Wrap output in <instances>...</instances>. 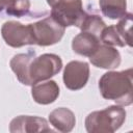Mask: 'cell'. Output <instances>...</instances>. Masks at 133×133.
Returning <instances> with one entry per match:
<instances>
[{"mask_svg":"<svg viewBox=\"0 0 133 133\" xmlns=\"http://www.w3.org/2000/svg\"><path fill=\"white\" fill-rule=\"evenodd\" d=\"M34 56H35V53L33 51H29L28 53L17 54L10 59V62H9L10 69L16 74L18 80L24 85H28L27 70L31 59Z\"/></svg>","mask_w":133,"mask_h":133,"instance_id":"4fadbf2b","label":"cell"},{"mask_svg":"<svg viewBox=\"0 0 133 133\" xmlns=\"http://www.w3.org/2000/svg\"><path fill=\"white\" fill-rule=\"evenodd\" d=\"M126 114V110L119 105L92 111L85 118V129L88 133H113L122 127Z\"/></svg>","mask_w":133,"mask_h":133,"instance_id":"7a4b0ae2","label":"cell"},{"mask_svg":"<svg viewBox=\"0 0 133 133\" xmlns=\"http://www.w3.org/2000/svg\"><path fill=\"white\" fill-rule=\"evenodd\" d=\"M10 2V0H0V5L3 7H6V5Z\"/></svg>","mask_w":133,"mask_h":133,"instance_id":"d6986e66","label":"cell"},{"mask_svg":"<svg viewBox=\"0 0 133 133\" xmlns=\"http://www.w3.org/2000/svg\"><path fill=\"white\" fill-rule=\"evenodd\" d=\"M34 45L51 46L60 42L64 34L65 27L56 22L51 16L38 22L29 24Z\"/></svg>","mask_w":133,"mask_h":133,"instance_id":"5b68a950","label":"cell"},{"mask_svg":"<svg viewBox=\"0 0 133 133\" xmlns=\"http://www.w3.org/2000/svg\"><path fill=\"white\" fill-rule=\"evenodd\" d=\"M9 131L11 133L24 132H52L45 118L31 115H19L11 119L9 124Z\"/></svg>","mask_w":133,"mask_h":133,"instance_id":"ba28073f","label":"cell"},{"mask_svg":"<svg viewBox=\"0 0 133 133\" xmlns=\"http://www.w3.org/2000/svg\"><path fill=\"white\" fill-rule=\"evenodd\" d=\"M89 61L97 68L111 70L121 64V54L112 46L100 44L97 50L89 56Z\"/></svg>","mask_w":133,"mask_h":133,"instance_id":"9c48e42d","label":"cell"},{"mask_svg":"<svg viewBox=\"0 0 133 133\" xmlns=\"http://www.w3.org/2000/svg\"><path fill=\"white\" fill-rule=\"evenodd\" d=\"M99 89L104 99L114 101L121 106L131 105L133 102L132 69L103 74L99 80Z\"/></svg>","mask_w":133,"mask_h":133,"instance_id":"6da1fadb","label":"cell"},{"mask_svg":"<svg viewBox=\"0 0 133 133\" xmlns=\"http://www.w3.org/2000/svg\"><path fill=\"white\" fill-rule=\"evenodd\" d=\"M105 26H106V24H105V22L102 20V18L100 16L86 14V16L83 19V21H82V23H81L79 28L82 31L95 34L100 38L101 32L105 28Z\"/></svg>","mask_w":133,"mask_h":133,"instance_id":"9a60e30c","label":"cell"},{"mask_svg":"<svg viewBox=\"0 0 133 133\" xmlns=\"http://www.w3.org/2000/svg\"><path fill=\"white\" fill-rule=\"evenodd\" d=\"M102 14L112 20L122 19L127 14L126 0H99Z\"/></svg>","mask_w":133,"mask_h":133,"instance_id":"5bb4252c","label":"cell"},{"mask_svg":"<svg viewBox=\"0 0 133 133\" xmlns=\"http://www.w3.org/2000/svg\"><path fill=\"white\" fill-rule=\"evenodd\" d=\"M51 6V17L63 27H80L86 12L81 0H47Z\"/></svg>","mask_w":133,"mask_h":133,"instance_id":"3957f363","label":"cell"},{"mask_svg":"<svg viewBox=\"0 0 133 133\" xmlns=\"http://www.w3.org/2000/svg\"><path fill=\"white\" fill-rule=\"evenodd\" d=\"M50 124L60 132H71L76 125V117L72 110L65 107L54 109L49 114Z\"/></svg>","mask_w":133,"mask_h":133,"instance_id":"8fae6325","label":"cell"},{"mask_svg":"<svg viewBox=\"0 0 133 133\" xmlns=\"http://www.w3.org/2000/svg\"><path fill=\"white\" fill-rule=\"evenodd\" d=\"M31 95L36 103L42 105H48L55 102V100L58 98L59 87L57 83L53 80L38 82L32 85Z\"/></svg>","mask_w":133,"mask_h":133,"instance_id":"30bf717a","label":"cell"},{"mask_svg":"<svg viewBox=\"0 0 133 133\" xmlns=\"http://www.w3.org/2000/svg\"><path fill=\"white\" fill-rule=\"evenodd\" d=\"M100 41L108 46H117V47H125L126 44L121 37L119 33L117 32L115 25L111 26H105V28L102 30L100 35Z\"/></svg>","mask_w":133,"mask_h":133,"instance_id":"2e32d148","label":"cell"},{"mask_svg":"<svg viewBox=\"0 0 133 133\" xmlns=\"http://www.w3.org/2000/svg\"><path fill=\"white\" fill-rule=\"evenodd\" d=\"M132 14L127 12L121 21L115 25L117 32L119 33L121 37L125 42L126 46H132V37H131V27H132Z\"/></svg>","mask_w":133,"mask_h":133,"instance_id":"e0dca14e","label":"cell"},{"mask_svg":"<svg viewBox=\"0 0 133 133\" xmlns=\"http://www.w3.org/2000/svg\"><path fill=\"white\" fill-rule=\"evenodd\" d=\"M100 38L89 32L82 31L77 34L72 41V49L75 53L89 57L99 47Z\"/></svg>","mask_w":133,"mask_h":133,"instance_id":"7c38bea8","label":"cell"},{"mask_svg":"<svg viewBox=\"0 0 133 133\" xmlns=\"http://www.w3.org/2000/svg\"><path fill=\"white\" fill-rule=\"evenodd\" d=\"M1 35L5 44L12 48H20L25 45H34L29 24L23 25L17 21L5 22L1 28Z\"/></svg>","mask_w":133,"mask_h":133,"instance_id":"8992f818","label":"cell"},{"mask_svg":"<svg viewBox=\"0 0 133 133\" xmlns=\"http://www.w3.org/2000/svg\"><path fill=\"white\" fill-rule=\"evenodd\" d=\"M3 8H4V7H3V6H1V5H0V11H1V10H2V9H3Z\"/></svg>","mask_w":133,"mask_h":133,"instance_id":"ffe728a7","label":"cell"},{"mask_svg":"<svg viewBox=\"0 0 133 133\" xmlns=\"http://www.w3.org/2000/svg\"><path fill=\"white\" fill-rule=\"evenodd\" d=\"M89 78V65L87 62L73 60L70 61L63 71V83L71 90L83 88Z\"/></svg>","mask_w":133,"mask_h":133,"instance_id":"52a82bcc","label":"cell"},{"mask_svg":"<svg viewBox=\"0 0 133 133\" xmlns=\"http://www.w3.org/2000/svg\"><path fill=\"white\" fill-rule=\"evenodd\" d=\"M62 60L56 54L45 53L33 57L28 65L27 79L28 85L46 81L61 71Z\"/></svg>","mask_w":133,"mask_h":133,"instance_id":"277c9868","label":"cell"},{"mask_svg":"<svg viewBox=\"0 0 133 133\" xmlns=\"http://www.w3.org/2000/svg\"><path fill=\"white\" fill-rule=\"evenodd\" d=\"M30 9L29 0H10L6 5V14L15 17H22L28 14Z\"/></svg>","mask_w":133,"mask_h":133,"instance_id":"ac0fdd59","label":"cell"}]
</instances>
